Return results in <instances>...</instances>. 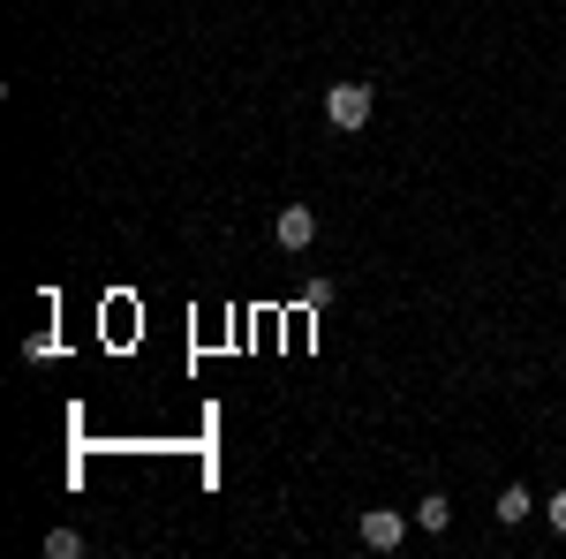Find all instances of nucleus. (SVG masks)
Instances as JSON below:
<instances>
[{
  "label": "nucleus",
  "mask_w": 566,
  "mask_h": 559,
  "mask_svg": "<svg viewBox=\"0 0 566 559\" xmlns=\"http://www.w3.org/2000/svg\"><path fill=\"white\" fill-rule=\"evenodd\" d=\"M370 114H378V91H370V84H333V91H325V122H333L340 136H355Z\"/></svg>",
  "instance_id": "nucleus-1"
},
{
  "label": "nucleus",
  "mask_w": 566,
  "mask_h": 559,
  "mask_svg": "<svg viewBox=\"0 0 566 559\" xmlns=\"http://www.w3.org/2000/svg\"><path fill=\"white\" fill-rule=\"evenodd\" d=\"M544 521H552V529L566 537V491H552V499H544Z\"/></svg>",
  "instance_id": "nucleus-8"
},
{
  "label": "nucleus",
  "mask_w": 566,
  "mask_h": 559,
  "mask_svg": "<svg viewBox=\"0 0 566 559\" xmlns=\"http://www.w3.org/2000/svg\"><path fill=\"white\" fill-rule=\"evenodd\" d=\"M333 296H340V288H333V280L317 272V280H310V288H303V310H325V302H333Z\"/></svg>",
  "instance_id": "nucleus-7"
},
{
  "label": "nucleus",
  "mask_w": 566,
  "mask_h": 559,
  "mask_svg": "<svg viewBox=\"0 0 566 559\" xmlns=\"http://www.w3.org/2000/svg\"><path fill=\"white\" fill-rule=\"evenodd\" d=\"M272 242H280L287 258H303L310 242H317V213H310V205H280V219H272Z\"/></svg>",
  "instance_id": "nucleus-2"
},
{
  "label": "nucleus",
  "mask_w": 566,
  "mask_h": 559,
  "mask_svg": "<svg viewBox=\"0 0 566 559\" xmlns=\"http://www.w3.org/2000/svg\"><path fill=\"white\" fill-rule=\"evenodd\" d=\"M45 552L53 559H84V537H76V529H45Z\"/></svg>",
  "instance_id": "nucleus-6"
},
{
  "label": "nucleus",
  "mask_w": 566,
  "mask_h": 559,
  "mask_svg": "<svg viewBox=\"0 0 566 559\" xmlns=\"http://www.w3.org/2000/svg\"><path fill=\"white\" fill-rule=\"evenodd\" d=\"M528 507H536V499H528V484H506L491 515H499V521H506V529H514V521H528Z\"/></svg>",
  "instance_id": "nucleus-5"
},
{
  "label": "nucleus",
  "mask_w": 566,
  "mask_h": 559,
  "mask_svg": "<svg viewBox=\"0 0 566 559\" xmlns=\"http://www.w3.org/2000/svg\"><path fill=\"white\" fill-rule=\"evenodd\" d=\"M363 545H370V552H400V545H408V515H400V507H370V515H363Z\"/></svg>",
  "instance_id": "nucleus-3"
},
{
  "label": "nucleus",
  "mask_w": 566,
  "mask_h": 559,
  "mask_svg": "<svg viewBox=\"0 0 566 559\" xmlns=\"http://www.w3.org/2000/svg\"><path fill=\"white\" fill-rule=\"evenodd\" d=\"M416 529L446 537V529H453V499H446V491H423V499H416Z\"/></svg>",
  "instance_id": "nucleus-4"
}]
</instances>
